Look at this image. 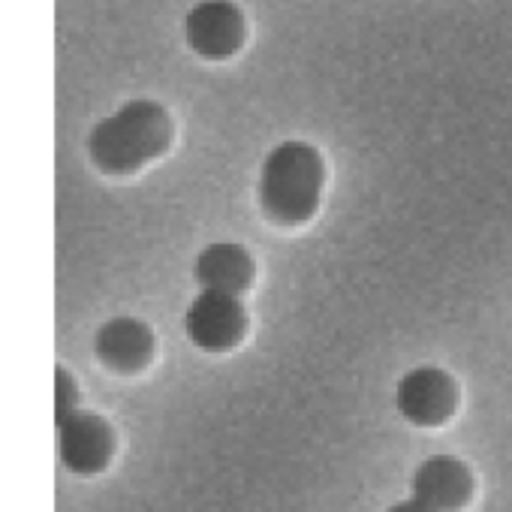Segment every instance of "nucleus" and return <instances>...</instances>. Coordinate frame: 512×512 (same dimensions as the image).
<instances>
[{
  "mask_svg": "<svg viewBox=\"0 0 512 512\" xmlns=\"http://www.w3.org/2000/svg\"><path fill=\"white\" fill-rule=\"evenodd\" d=\"M172 124L160 103L133 100L103 118L88 139L91 160L112 175L136 172L169 148Z\"/></svg>",
  "mask_w": 512,
  "mask_h": 512,
  "instance_id": "nucleus-1",
  "label": "nucleus"
},
{
  "mask_svg": "<svg viewBox=\"0 0 512 512\" xmlns=\"http://www.w3.org/2000/svg\"><path fill=\"white\" fill-rule=\"evenodd\" d=\"M326 166L314 145L290 139L269 151L260 172V202L278 223L308 220L323 193Z\"/></svg>",
  "mask_w": 512,
  "mask_h": 512,
  "instance_id": "nucleus-2",
  "label": "nucleus"
},
{
  "mask_svg": "<svg viewBox=\"0 0 512 512\" xmlns=\"http://www.w3.org/2000/svg\"><path fill=\"white\" fill-rule=\"evenodd\" d=\"M247 326L244 308L238 302L235 293H220V290H202L184 317V329L187 338L199 347V350H229L241 341Z\"/></svg>",
  "mask_w": 512,
  "mask_h": 512,
  "instance_id": "nucleus-3",
  "label": "nucleus"
},
{
  "mask_svg": "<svg viewBox=\"0 0 512 512\" xmlns=\"http://www.w3.org/2000/svg\"><path fill=\"white\" fill-rule=\"evenodd\" d=\"M395 404L401 416L413 425H440L455 413L458 389L446 371L425 365L401 377L395 389Z\"/></svg>",
  "mask_w": 512,
  "mask_h": 512,
  "instance_id": "nucleus-4",
  "label": "nucleus"
},
{
  "mask_svg": "<svg viewBox=\"0 0 512 512\" xmlns=\"http://www.w3.org/2000/svg\"><path fill=\"white\" fill-rule=\"evenodd\" d=\"M112 428L106 419L73 410L58 419V452L73 473H97L112 458Z\"/></svg>",
  "mask_w": 512,
  "mask_h": 512,
  "instance_id": "nucleus-5",
  "label": "nucleus"
},
{
  "mask_svg": "<svg viewBox=\"0 0 512 512\" xmlns=\"http://www.w3.org/2000/svg\"><path fill=\"white\" fill-rule=\"evenodd\" d=\"M187 43L202 58H229L244 40V19L229 0H202L187 13Z\"/></svg>",
  "mask_w": 512,
  "mask_h": 512,
  "instance_id": "nucleus-6",
  "label": "nucleus"
},
{
  "mask_svg": "<svg viewBox=\"0 0 512 512\" xmlns=\"http://www.w3.org/2000/svg\"><path fill=\"white\" fill-rule=\"evenodd\" d=\"M413 497L431 506L434 512H455L470 500L473 479L467 464L452 455H434L422 461L413 473Z\"/></svg>",
  "mask_w": 512,
  "mask_h": 512,
  "instance_id": "nucleus-7",
  "label": "nucleus"
},
{
  "mask_svg": "<svg viewBox=\"0 0 512 512\" xmlns=\"http://www.w3.org/2000/svg\"><path fill=\"white\" fill-rule=\"evenodd\" d=\"M94 350L100 362L109 365L112 371H139L151 359L154 335L145 323L133 317H118V320H109L97 332Z\"/></svg>",
  "mask_w": 512,
  "mask_h": 512,
  "instance_id": "nucleus-8",
  "label": "nucleus"
},
{
  "mask_svg": "<svg viewBox=\"0 0 512 512\" xmlns=\"http://www.w3.org/2000/svg\"><path fill=\"white\" fill-rule=\"evenodd\" d=\"M193 275L202 290H220V293H241L253 278V260L241 244L217 241L208 244L199 256Z\"/></svg>",
  "mask_w": 512,
  "mask_h": 512,
  "instance_id": "nucleus-9",
  "label": "nucleus"
},
{
  "mask_svg": "<svg viewBox=\"0 0 512 512\" xmlns=\"http://www.w3.org/2000/svg\"><path fill=\"white\" fill-rule=\"evenodd\" d=\"M76 383H73V377L64 371V368H58V419L61 416H67V413H73V410H79L76 407Z\"/></svg>",
  "mask_w": 512,
  "mask_h": 512,
  "instance_id": "nucleus-10",
  "label": "nucleus"
},
{
  "mask_svg": "<svg viewBox=\"0 0 512 512\" xmlns=\"http://www.w3.org/2000/svg\"><path fill=\"white\" fill-rule=\"evenodd\" d=\"M386 512H434L431 506H425L422 500H416V497H410V500H401V503H395V506H389Z\"/></svg>",
  "mask_w": 512,
  "mask_h": 512,
  "instance_id": "nucleus-11",
  "label": "nucleus"
}]
</instances>
